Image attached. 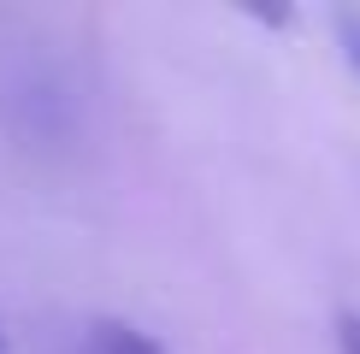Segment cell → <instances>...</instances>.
Here are the masks:
<instances>
[{
  "label": "cell",
  "mask_w": 360,
  "mask_h": 354,
  "mask_svg": "<svg viewBox=\"0 0 360 354\" xmlns=\"http://www.w3.org/2000/svg\"><path fill=\"white\" fill-rule=\"evenodd\" d=\"M0 354H6V343H0Z\"/></svg>",
  "instance_id": "cell-4"
},
{
  "label": "cell",
  "mask_w": 360,
  "mask_h": 354,
  "mask_svg": "<svg viewBox=\"0 0 360 354\" xmlns=\"http://www.w3.org/2000/svg\"><path fill=\"white\" fill-rule=\"evenodd\" d=\"M342 36H349V59H354V71H360V24H349Z\"/></svg>",
  "instance_id": "cell-3"
},
{
  "label": "cell",
  "mask_w": 360,
  "mask_h": 354,
  "mask_svg": "<svg viewBox=\"0 0 360 354\" xmlns=\"http://www.w3.org/2000/svg\"><path fill=\"white\" fill-rule=\"evenodd\" d=\"M89 354H166V348H160L148 331H136V324L107 319V324H95V331H89Z\"/></svg>",
  "instance_id": "cell-1"
},
{
  "label": "cell",
  "mask_w": 360,
  "mask_h": 354,
  "mask_svg": "<svg viewBox=\"0 0 360 354\" xmlns=\"http://www.w3.org/2000/svg\"><path fill=\"white\" fill-rule=\"evenodd\" d=\"M337 343H342V354H360V313L337 319Z\"/></svg>",
  "instance_id": "cell-2"
}]
</instances>
